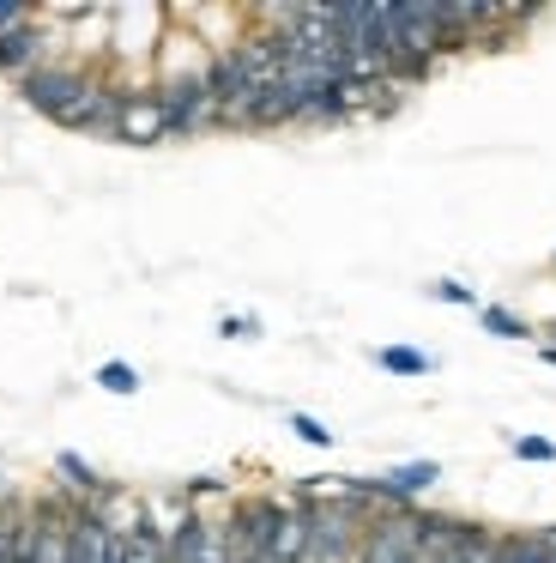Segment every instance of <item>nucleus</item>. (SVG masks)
Segmentation results:
<instances>
[{
	"instance_id": "26",
	"label": "nucleus",
	"mask_w": 556,
	"mask_h": 563,
	"mask_svg": "<svg viewBox=\"0 0 556 563\" xmlns=\"http://www.w3.org/2000/svg\"><path fill=\"white\" fill-rule=\"evenodd\" d=\"M0 503H7V466H0Z\"/></svg>"
},
{
	"instance_id": "24",
	"label": "nucleus",
	"mask_w": 556,
	"mask_h": 563,
	"mask_svg": "<svg viewBox=\"0 0 556 563\" xmlns=\"http://www.w3.org/2000/svg\"><path fill=\"white\" fill-rule=\"evenodd\" d=\"M538 340H551V345H556V321H544V328H538Z\"/></svg>"
},
{
	"instance_id": "1",
	"label": "nucleus",
	"mask_w": 556,
	"mask_h": 563,
	"mask_svg": "<svg viewBox=\"0 0 556 563\" xmlns=\"http://www.w3.org/2000/svg\"><path fill=\"white\" fill-rule=\"evenodd\" d=\"M302 509H309V563H357L363 551V527L369 515H357L338 490H297Z\"/></svg>"
},
{
	"instance_id": "3",
	"label": "nucleus",
	"mask_w": 556,
	"mask_h": 563,
	"mask_svg": "<svg viewBox=\"0 0 556 563\" xmlns=\"http://www.w3.org/2000/svg\"><path fill=\"white\" fill-rule=\"evenodd\" d=\"M224 563H273V490H236L224 503Z\"/></svg>"
},
{
	"instance_id": "22",
	"label": "nucleus",
	"mask_w": 556,
	"mask_h": 563,
	"mask_svg": "<svg viewBox=\"0 0 556 563\" xmlns=\"http://www.w3.org/2000/svg\"><path fill=\"white\" fill-rule=\"evenodd\" d=\"M24 19H36V7H24V0H0V37H7V31H19Z\"/></svg>"
},
{
	"instance_id": "7",
	"label": "nucleus",
	"mask_w": 556,
	"mask_h": 563,
	"mask_svg": "<svg viewBox=\"0 0 556 563\" xmlns=\"http://www.w3.org/2000/svg\"><path fill=\"white\" fill-rule=\"evenodd\" d=\"M471 533H478V521H471V515L423 509V563H466Z\"/></svg>"
},
{
	"instance_id": "14",
	"label": "nucleus",
	"mask_w": 556,
	"mask_h": 563,
	"mask_svg": "<svg viewBox=\"0 0 556 563\" xmlns=\"http://www.w3.org/2000/svg\"><path fill=\"white\" fill-rule=\"evenodd\" d=\"M478 328L496 333V340H538V328H532L526 316H514L508 303H483L478 309Z\"/></svg>"
},
{
	"instance_id": "4",
	"label": "nucleus",
	"mask_w": 556,
	"mask_h": 563,
	"mask_svg": "<svg viewBox=\"0 0 556 563\" xmlns=\"http://www.w3.org/2000/svg\"><path fill=\"white\" fill-rule=\"evenodd\" d=\"M357 563H423V509H387L363 527Z\"/></svg>"
},
{
	"instance_id": "8",
	"label": "nucleus",
	"mask_w": 556,
	"mask_h": 563,
	"mask_svg": "<svg viewBox=\"0 0 556 563\" xmlns=\"http://www.w3.org/2000/svg\"><path fill=\"white\" fill-rule=\"evenodd\" d=\"M273 563H309V509L297 490H273Z\"/></svg>"
},
{
	"instance_id": "15",
	"label": "nucleus",
	"mask_w": 556,
	"mask_h": 563,
	"mask_svg": "<svg viewBox=\"0 0 556 563\" xmlns=\"http://www.w3.org/2000/svg\"><path fill=\"white\" fill-rule=\"evenodd\" d=\"M97 388H103V394H121V400H133V394H140L145 388V382H140V369H133L127 364V357H109V364H97Z\"/></svg>"
},
{
	"instance_id": "11",
	"label": "nucleus",
	"mask_w": 556,
	"mask_h": 563,
	"mask_svg": "<svg viewBox=\"0 0 556 563\" xmlns=\"http://www.w3.org/2000/svg\"><path fill=\"white\" fill-rule=\"evenodd\" d=\"M121 563H169V545H164V521H157L152 497H145V515L133 533H121Z\"/></svg>"
},
{
	"instance_id": "9",
	"label": "nucleus",
	"mask_w": 556,
	"mask_h": 563,
	"mask_svg": "<svg viewBox=\"0 0 556 563\" xmlns=\"http://www.w3.org/2000/svg\"><path fill=\"white\" fill-rule=\"evenodd\" d=\"M375 478H381L387 509H423V497L442 485V461H399V466H387V473H375Z\"/></svg>"
},
{
	"instance_id": "6",
	"label": "nucleus",
	"mask_w": 556,
	"mask_h": 563,
	"mask_svg": "<svg viewBox=\"0 0 556 563\" xmlns=\"http://www.w3.org/2000/svg\"><path fill=\"white\" fill-rule=\"evenodd\" d=\"M169 563H224V509H181L164 521Z\"/></svg>"
},
{
	"instance_id": "13",
	"label": "nucleus",
	"mask_w": 556,
	"mask_h": 563,
	"mask_svg": "<svg viewBox=\"0 0 556 563\" xmlns=\"http://www.w3.org/2000/svg\"><path fill=\"white\" fill-rule=\"evenodd\" d=\"M369 357H375V369H387V376H411V382H418V376H435V369H442L430 352H418V345H375Z\"/></svg>"
},
{
	"instance_id": "12",
	"label": "nucleus",
	"mask_w": 556,
	"mask_h": 563,
	"mask_svg": "<svg viewBox=\"0 0 556 563\" xmlns=\"http://www.w3.org/2000/svg\"><path fill=\"white\" fill-rule=\"evenodd\" d=\"M55 478H67V497H73V503H97V497L109 490V478L97 473V466L85 461V454H73V449H60V454H55Z\"/></svg>"
},
{
	"instance_id": "10",
	"label": "nucleus",
	"mask_w": 556,
	"mask_h": 563,
	"mask_svg": "<svg viewBox=\"0 0 556 563\" xmlns=\"http://www.w3.org/2000/svg\"><path fill=\"white\" fill-rule=\"evenodd\" d=\"M115 140H121V146H164V140H169L164 110H157V98H152V91H127V98H121Z\"/></svg>"
},
{
	"instance_id": "17",
	"label": "nucleus",
	"mask_w": 556,
	"mask_h": 563,
	"mask_svg": "<svg viewBox=\"0 0 556 563\" xmlns=\"http://www.w3.org/2000/svg\"><path fill=\"white\" fill-rule=\"evenodd\" d=\"M502 563H551V545L538 533H502Z\"/></svg>"
},
{
	"instance_id": "20",
	"label": "nucleus",
	"mask_w": 556,
	"mask_h": 563,
	"mask_svg": "<svg viewBox=\"0 0 556 563\" xmlns=\"http://www.w3.org/2000/svg\"><path fill=\"white\" fill-rule=\"evenodd\" d=\"M466 563H502V527H483V521H478V533H471Z\"/></svg>"
},
{
	"instance_id": "25",
	"label": "nucleus",
	"mask_w": 556,
	"mask_h": 563,
	"mask_svg": "<svg viewBox=\"0 0 556 563\" xmlns=\"http://www.w3.org/2000/svg\"><path fill=\"white\" fill-rule=\"evenodd\" d=\"M538 539H551V545H556V521H551V527H538Z\"/></svg>"
},
{
	"instance_id": "16",
	"label": "nucleus",
	"mask_w": 556,
	"mask_h": 563,
	"mask_svg": "<svg viewBox=\"0 0 556 563\" xmlns=\"http://www.w3.org/2000/svg\"><path fill=\"white\" fill-rule=\"evenodd\" d=\"M423 297H430V303H454V309H471V316H478V309H483V297L471 291L466 279H430V291H423Z\"/></svg>"
},
{
	"instance_id": "2",
	"label": "nucleus",
	"mask_w": 556,
	"mask_h": 563,
	"mask_svg": "<svg viewBox=\"0 0 556 563\" xmlns=\"http://www.w3.org/2000/svg\"><path fill=\"white\" fill-rule=\"evenodd\" d=\"M91 79H97V67H79V62H43L36 74H24L12 91L24 98V110H36V115H48V122L67 128V122H73V110L85 103V91H91Z\"/></svg>"
},
{
	"instance_id": "18",
	"label": "nucleus",
	"mask_w": 556,
	"mask_h": 563,
	"mask_svg": "<svg viewBox=\"0 0 556 563\" xmlns=\"http://www.w3.org/2000/svg\"><path fill=\"white\" fill-rule=\"evenodd\" d=\"M508 454L526 461V466H551L556 461V442L551 437H508Z\"/></svg>"
},
{
	"instance_id": "19",
	"label": "nucleus",
	"mask_w": 556,
	"mask_h": 563,
	"mask_svg": "<svg viewBox=\"0 0 556 563\" xmlns=\"http://www.w3.org/2000/svg\"><path fill=\"white\" fill-rule=\"evenodd\" d=\"M290 437L309 442V449H333V442H338V437H333V430H326L314 412H290Z\"/></svg>"
},
{
	"instance_id": "23",
	"label": "nucleus",
	"mask_w": 556,
	"mask_h": 563,
	"mask_svg": "<svg viewBox=\"0 0 556 563\" xmlns=\"http://www.w3.org/2000/svg\"><path fill=\"white\" fill-rule=\"evenodd\" d=\"M532 352H538V364H556V345L551 340H532Z\"/></svg>"
},
{
	"instance_id": "21",
	"label": "nucleus",
	"mask_w": 556,
	"mask_h": 563,
	"mask_svg": "<svg viewBox=\"0 0 556 563\" xmlns=\"http://www.w3.org/2000/svg\"><path fill=\"white\" fill-rule=\"evenodd\" d=\"M224 340H260V316H218Z\"/></svg>"
},
{
	"instance_id": "27",
	"label": "nucleus",
	"mask_w": 556,
	"mask_h": 563,
	"mask_svg": "<svg viewBox=\"0 0 556 563\" xmlns=\"http://www.w3.org/2000/svg\"><path fill=\"white\" fill-rule=\"evenodd\" d=\"M551 267H556V255H551Z\"/></svg>"
},
{
	"instance_id": "5",
	"label": "nucleus",
	"mask_w": 556,
	"mask_h": 563,
	"mask_svg": "<svg viewBox=\"0 0 556 563\" xmlns=\"http://www.w3.org/2000/svg\"><path fill=\"white\" fill-rule=\"evenodd\" d=\"M157 110H164L169 140H200L218 128V103L205 91V79H169V86H152Z\"/></svg>"
}]
</instances>
